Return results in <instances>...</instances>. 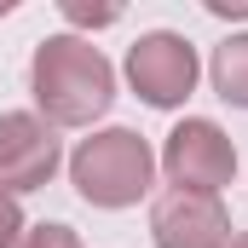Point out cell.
I'll return each instance as SVG.
<instances>
[{
    "instance_id": "6da1fadb",
    "label": "cell",
    "mask_w": 248,
    "mask_h": 248,
    "mask_svg": "<svg viewBox=\"0 0 248 248\" xmlns=\"http://www.w3.org/2000/svg\"><path fill=\"white\" fill-rule=\"evenodd\" d=\"M29 93L46 127H93L116 104V69L87 35H46L29 58Z\"/></svg>"
},
{
    "instance_id": "7a4b0ae2",
    "label": "cell",
    "mask_w": 248,
    "mask_h": 248,
    "mask_svg": "<svg viewBox=\"0 0 248 248\" xmlns=\"http://www.w3.org/2000/svg\"><path fill=\"white\" fill-rule=\"evenodd\" d=\"M69 185H75V196L87 208L122 214V208L150 196V185H156V150L133 127H93L69 150Z\"/></svg>"
},
{
    "instance_id": "3957f363",
    "label": "cell",
    "mask_w": 248,
    "mask_h": 248,
    "mask_svg": "<svg viewBox=\"0 0 248 248\" xmlns=\"http://www.w3.org/2000/svg\"><path fill=\"white\" fill-rule=\"evenodd\" d=\"M127 87L150 104V110H179L190 93H196V75H202V58L179 29H150L127 46L122 63Z\"/></svg>"
},
{
    "instance_id": "277c9868",
    "label": "cell",
    "mask_w": 248,
    "mask_h": 248,
    "mask_svg": "<svg viewBox=\"0 0 248 248\" xmlns=\"http://www.w3.org/2000/svg\"><path fill=\"white\" fill-rule=\"evenodd\" d=\"M156 168L168 173L173 190H208V196H219V190L237 179V144H231V133L219 122L185 116V122L162 139Z\"/></svg>"
},
{
    "instance_id": "5b68a950",
    "label": "cell",
    "mask_w": 248,
    "mask_h": 248,
    "mask_svg": "<svg viewBox=\"0 0 248 248\" xmlns=\"http://www.w3.org/2000/svg\"><path fill=\"white\" fill-rule=\"evenodd\" d=\"M63 168L58 127H46L35 110H6L0 116V196H29V190L52 185Z\"/></svg>"
},
{
    "instance_id": "8992f818",
    "label": "cell",
    "mask_w": 248,
    "mask_h": 248,
    "mask_svg": "<svg viewBox=\"0 0 248 248\" xmlns=\"http://www.w3.org/2000/svg\"><path fill=\"white\" fill-rule=\"evenodd\" d=\"M156 248H231V208L208 190H162L150 208Z\"/></svg>"
},
{
    "instance_id": "52a82bcc",
    "label": "cell",
    "mask_w": 248,
    "mask_h": 248,
    "mask_svg": "<svg viewBox=\"0 0 248 248\" xmlns=\"http://www.w3.org/2000/svg\"><path fill=\"white\" fill-rule=\"evenodd\" d=\"M208 81H214V93H219L225 104L248 110V35H225V41L214 46Z\"/></svg>"
},
{
    "instance_id": "ba28073f",
    "label": "cell",
    "mask_w": 248,
    "mask_h": 248,
    "mask_svg": "<svg viewBox=\"0 0 248 248\" xmlns=\"http://www.w3.org/2000/svg\"><path fill=\"white\" fill-rule=\"evenodd\" d=\"M17 248H87V243H81V231H69L63 219H41V225L23 231V243H17Z\"/></svg>"
},
{
    "instance_id": "9c48e42d",
    "label": "cell",
    "mask_w": 248,
    "mask_h": 248,
    "mask_svg": "<svg viewBox=\"0 0 248 248\" xmlns=\"http://www.w3.org/2000/svg\"><path fill=\"white\" fill-rule=\"evenodd\" d=\"M63 17H69L75 29H110V23H122V6H87V0H63Z\"/></svg>"
},
{
    "instance_id": "30bf717a",
    "label": "cell",
    "mask_w": 248,
    "mask_h": 248,
    "mask_svg": "<svg viewBox=\"0 0 248 248\" xmlns=\"http://www.w3.org/2000/svg\"><path fill=\"white\" fill-rule=\"evenodd\" d=\"M23 231H29V225H23V208H17L12 196H0V248H17Z\"/></svg>"
},
{
    "instance_id": "8fae6325",
    "label": "cell",
    "mask_w": 248,
    "mask_h": 248,
    "mask_svg": "<svg viewBox=\"0 0 248 248\" xmlns=\"http://www.w3.org/2000/svg\"><path fill=\"white\" fill-rule=\"evenodd\" d=\"M214 17H248V0H202Z\"/></svg>"
},
{
    "instance_id": "7c38bea8",
    "label": "cell",
    "mask_w": 248,
    "mask_h": 248,
    "mask_svg": "<svg viewBox=\"0 0 248 248\" xmlns=\"http://www.w3.org/2000/svg\"><path fill=\"white\" fill-rule=\"evenodd\" d=\"M231 248H248V231H237V237H231Z\"/></svg>"
}]
</instances>
